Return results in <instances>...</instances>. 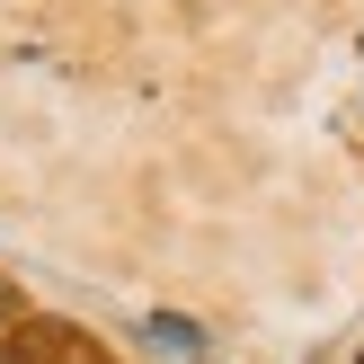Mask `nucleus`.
I'll list each match as a JSON object with an SVG mask.
<instances>
[{
	"label": "nucleus",
	"mask_w": 364,
	"mask_h": 364,
	"mask_svg": "<svg viewBox=\"0 0 364 364\" xmlns=\"http://www.w3.org/2000/svg\"><path fill=\"white\" fill-rule=\"evenodd\" d=\"M0 364H9V355H0Z\"/></svg>",
	"instance_id": "f257e3e1"
}]
</instances>
